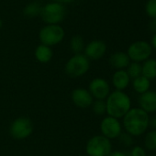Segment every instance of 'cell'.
<instances>
[{
  "mask_svg": "<svg viewBox=\"0 0 156 156\" xmlns=\"http://www.w3.org/2000/svg\"><path fill=\"white\" fill-rule=\"evenodd\" d=\"M131 62V61L128 54L126 52H122V51L115 52L109 58L110 65L117 70L118 69H126Z\"/></svg>",
  "mask_w": 156,
  "mask_h": 156,
  "instance_id": "9a60e30c",
  "label": "cell"
},
{
  "mask_svg": "<svg viewBox=\"0 0 156 156\" xmlns=\"http://www.w3.org/2000/svg\"><path fill=\"white\" fill-rule=\"evenodd\" d=\"M66 15V8L58 2H51L41 6L40 16L42 20L48 25H58L61 23Z\"/></svg>",
  "mask_w": 156,
  "mask_h": 156,
  "instance_id": "3957f363",
  "label": "cell"
},
{
  "mask_svg": "<svg viewBox=\"0 0 156 156\" xmlns=\"http://www.w3.org/2000/svg\"><path fill=\"white\" fill-rule=\"evenodd\" d=\"M74 104L81 109H86L90 107L94 101V98L88 91L84 88H77L73 90L71 95Z\"/></svg>",
  "mask_w": 156,
  "mask_h": 156,
  "instance_id": "8fae6325",
  "label": "cell"
},
{
  "mask_svg": "<svg viewBox=\"0 0 156 156\" xmlns=\"http://www.w3.org/2000/svg\"><path fill=\"white\" fill-rule=\"evenodd\" d=\"M133 138L134 137H132L131 134L127 133L126 132H124V133L122 132L118 139L120 140V144L123 146H125V147H131L132 144H133Z\"/></svg>",
  "mask_w": 156,
  "mask_h": 156,
  "instance_id": "d4e9b609",
  "label": "cell"
},
{
  "mask_svg": "<svg viewBox=\"0 0 156 156\" xmlns=\"http://www.w3.org/2000/svg\"><path fill=\"white\" fill-rule=\"evenodd\" d=\"M107 113L116 119H122L132 108L131 100L124 90H113L105 100Z\"/></svg>",
  "mask_w": 156,
  "mask_h": 156,
  "instance_id": "7a4b0ae2",
  "label": "cell"
},
{
  "mask_svg": "<svg viewBox=\"0 0 156 156\" xmlns=\"http://www.w3.org/2000/svg\"><path fill=\"white\" fill-rule=\"evenodd\" d=\"M40 9L41 6H40L39 4L37 3H31L29 5H28L25 8H24V15L29 16V17H33L36 16L38 15H40Z\"/></svg>",
  "mask_w": 156,
  "mask_h": 156,
  "instance_id": "603a6c76",
  "label": "cell"
},
{
  "mask_svg": "<svg viewBox=\"0 0 156 156\" xmlns=\"http://www.w3.org/2000/svg\"><path fill=\"white\" fill-rule=\"evenodd\" d=\"M147 156H156V155H147Z\"/></svg>",
  "mask_w": 156,
  "mask_h": 156,
  "instance_id": "d6a6232c",
  "label": "cell"
},
{
  "mask_svg": "<svg viewBox=\"0 0 156 156\" xmlns=\"http://www.w3.org/2000/svg\"><path fill=\"white\" fill-rule=\"evenodd\" d=\"M131 78L126 69H118L112 76V85L117 90H124L131 84Z\"/></svg>",
  "mask_w": 156,
  "mask_h": 156,
  "instance_id": "5bb4252c",
  "label": "cell"
},
{
  "mask_svg": "<svg viewBox=\"0 0 156 156\" xmlns=\"http://www.w3.org/2000/svg\"><path fill=\"white\" fill-rule=\"evenodd\" d=\"M85 55L90 60L100 59L107 51V45L102 40H93L85 48Z\"/></svg>",
  "mask_w": 156,
  "mask_h": 156,
  "instance_id": "7c38bea8",
  "label": "cell"
},
{
  "mask_svg": "<svg viewBox=\"0 0 156 156\" xmlns=\"http://www.w3.org/2000/svg\"><path fill=\"white\" fill-rule=\"evenodd\" d=\"M139 107L148 114L156 112V90H150L139 96Z\"/></svg>",
  "mask_w": 156,
  "mask_h": 156,
  "instance_id": "4fadbf2b",
  "label": "cell"
},
{
  "mask_svg": "<svg viewBox=\"0 0 156 156\" xmlns=\"http://www.w3.org/2000/svg\"><path fill=\"white\" fill-rule=\"evenodd\" d=\"M131 85H132L133 90L139 95L143 94L146 91L151 90V80L143 75L136 79H133Z\"/></svg>",
  "mask_w": 156,
  "mask_h": 156,
  "instance_id": "2e32d148",
  "label": "cell"
},
{
  "mask_svg": "<svg viewBox=\"0 0 156 156\" xmlns=\"http://www.w3.org/2000/svg\"><path fill=\"white\" fill-rule=\"evenodd\" d=\"M142 75L150 80L156 79V58H150L142 63Z\"/></svg>",
  "mask_w": 156,
  "mask_h": 156,
  "instance_id": "e0dca14e",
  "label": "cell"
},
{
  "mask_svg": "<svg viewBox=\"0 0 156 156\" xmlns=\"http://www.w3.org/2000/svg\"><path fill=\"white\" fill-rule=\"evenodd\" d=\"M150 28L152 31H154V33L156 32V18L155 19H152L151 23H150Z\"/></svg>",
  "mask_w": 156,
  "mask_h": 156,
  "instance_id": "f1b7e54d",
  "label": "cell"
},
{
  "mask_svg": "<svg viewBox=\"0 0 156 156\" xmlns=\"http://www.w3.org/2000/svg\"><path fill=\"white\" fill-rule=\"evenodd\" d=\"M88 91L96 100L103 101H105L111 92L109 83L102 78H96L92 80L88 86Z\"/></svg>",
  "mask_w": 156,
  "mask_h": 156,
  "instance_id": "30bf717a",
  "label": "cell"
},
{
  "mask_svg": "<svg viewBox=\"0 0 156 156\" xmlns=\"http://www.w3.org/2000/svg\"><path fill=\"white\" fill-rule=\"evenodd\" d=\"M145 11L149 17L156 18V0H148L145 5Z\"/></svg>",
  "mask_w": 156,
  "mask_h": 156,
  "instance_id": "cb8c5ba5",
  "label": "cell"
},
{
  "mask_svg": "<svg viewBox=\"0 0 156 156\" xmlns=\"http://www.w3.org/2000/svg\"><path fill=\"white\" fill-rule=\"evenodd\" d=\"M86 152L88 156H109L112 153L111 141L103 135H96L86 143Z\"/></svg>",
  "mask_w": 156,
  "mask_h": 156,
  "instance_id": "277c9868",
  "label": "cell"
},
{
  "mask_svg": "<svg viewBox=\"0 0 156 156\" xmlns=\"http://www.w3.org/2000/svg\"><path fill=\"white\" fill-rule=\"evenodd\" d=\"M149 128L151 130H156V115H150V120H149Z\"/></svg>",
  "mask_w": 156,
  "mask_h": 156,
  "instance_id": "4316f807",
  "label": "cell"
},
{
  "mask_svg": "<svg viewBox=\"0 0 156 156\" xmlns=\"http://www.w3.org/2000/svg\"><path fill=\"white\" fill-rule=\"evenodd\" d=\"M90 68V60L85 54H74L65 64V73L71 78L85 75Z\"/></svg>",
  "mask_w": 156,
  "mask_h": 156,
  "instance_id": "5b68a950",
  "label": "cell"
},
{
  "mask_svg": "<svg viewBox=\"0 0 156 156\" xmlns=\"http://www.w3.org/2000/svg\"><path fill=\"white\" fill-rule=\"evenodd\" d=\"M92 110L96 115L102 116L105 113H107V107H106V101L103 100H96L92 103Z\"/></svg>",
  "mask_w": 156,
  "mask_h": 156,
  "instance_id": "7402d4cb",
  "label": "cell"
},
{
  "mask_svg": "<svg viewBox=\"0 0 156 156\" xmlns=\"http://www.w3.org/2000/svg\"><path fill=\"white\" fill-rule=\"evenodd\" d=\"M150 114L140 107L131 108L122 118V127L132 137H140L149 129Z\"/></svg>",
  "mask_w": 156,
  "mask_h": 156,
  "instance_id": "6da1fadb",
  "label": "cell"
},
{
  "mask_svg": "<svg viewBox=\"0 0 156 156\" xmlns=\"http://www.w3.org/2000/svg\"><path fill=\"white\" fill-rule=\"evenodd\" d=\"M33 132V123L27 117H19L16 119L9 127L10 135L17 140L28 138Z\"/></svg>",
  "mask_w": 156,
  "mask_h": 156,
  "instance_id": "ba28073f",
  "label": "cell"
},
{
  "mask_svg": "<svg viewBox=\"0 0 156 156\" xmlns=\"http://www.w3.org/2000/svg\"><path fill=\"white\" fill-rule=\"evenodd\" d=\"M52 50L51 47L46 45H40L35 49V58L40 63H47L49 62L52 58Z\"/></svg>",
  "mask_w": 156,
  "mask_h": 156,
  "instance_id": "ac0fdd59",
  "label": "cell"
},
{
  "mask_svg": "<svg viewBox=\"0 0 156 156\" xmlns=\"http://www.w3.org/2000/svg\"><path fill=\"white\" fill-rule=\"evenodd\" d=\"M109 156H129L126 153L121 152V151H114L110 154Z\"/></svg>",
  "mask_w": 156,
  "mask_h": 156,
  "instance_id": "83f0119b",
  "label": "cell"
},
{
  "mask_svg": "<svg viewBox=\"0 0 156 156\" xmlns=\"http://www.w3.org/2000/svg\"><path fill=\"white\" fill-rule=\"evenodd\" d=\"M127 54L131 61L143 63L151 58L153 54V48L149 42L145 40H138L130 45Z\"/></svg>",
  "mask_w": 156,
  "mask_h": 156,
  "instance_id": "8992f818",
  "label": "cell"
},
{
  "mask_svg": "<svg viewBox=\"0 0 156 156\" xmlns=\"http://www.w3.org/2000/svg\"><path fill=\"white\" fill-rule=\"evenodd\" d=\"M63 37L64 30L59 25H47L40 31V42L49 47L59 44Z\"/></svg>",
  "mask_w": 156,
  "mask_h": 156,
  "instance_id": "52a82bcc",
  "label": "cell"
},
{
  "mask_svg": "<svg viewBox=\"0 0 156 156\" xmlns=\"http://www.w3.org/2000/svg\"><path fill=\"white\" fill-rule=\"evenodd\" d=\"M151 46L153 48V49H155L156 50V32L154 34L153 37H152V41H151Z\"/></svg>",
  "mask_w": 156,
  "mask_h": 156,
  "instance_id": "f546056e",
  "label": "cell"
},
{
  "mask_svg": "<svg viewBox=\"0 0 156 156\" xmlns=\"http://www.w3.org/2000/svg\"><path fill=\"white\" fill-rule=\"evenodd\" d=\"M144 148L150 152H156V130H150L144 133Z\"/></svg>",
  "mask_w": 156,
  "mask_h": 156,
  "instance_id": "d6986e66",
  "label": "cell"
},
{
  "mask_svg": "<svg viewBox=\"0 0 156 156\" xmlns=\"http://www.w3.org/2000/svg\"><path fill=\"white\" fill-rule=\"evenodd\" d=\"M71 49L74 54H81L82 51L85 49L84 39L80 36H74L71 39Z\"/></svg>",
  "mask_w": 156,
  "mask_h": 156,
  "instance_id": "44dd1931",
  "label": "cell"
},
{
  "mask_svg": "<svg viewBox=\"0 0 156 156\" xmlns=\"http://www.w3.org/2000/svg\"><path fill=\"white\" fill-rule=\"evenodd\" d=\"M129 156H147L146 150L141 145H135L131 149Z\"/></svg>",
  "mask_w": 156,
  "mask_h": 156,
  "instance_id": "484cf974",
  "label": "cell"
},
{
  "mask_svg": "<svg viewBox=\"0 0 156 156\" xmlns=\"http://www.w3.org/2000/svg\"><path fill=\"white\" fill-rule=\"evenodd\" d=\"M2 27H3V22H2V20H1V18H0V29L2 28Z\"/></svg>",
  "mask_w": 156,
  "mask_h": 156,
  "instance_id": "1f68e13d",
  "label": "cell"
},
{
  "mask_svg": "<svg viewBox=\"0 0 156 156\" xmlns=\"http://www.w3.org/2000/svg\"><path fill=\"white\" fill-rule=\"evenodd\" d=\"M128 75L130 76L131 80L136 79L142 76V63L131 61L126 69Z\"/></svg>",
  "mask_w": 156,
  "mask_h": 156,
  "instance_id": "ffe728a7",
  "label": "cell"
},
{
  "mask_svg": "<svg viewBox=\"0 0 156 156\" xmlns=\"http://www.w3.org/2000/svg\"><path fill=\"white\" fill-rule=\"evenodd\" d=\"M100 132L101 135L109 140L118 139L122 133V123L119 119L108 115L100 122Z\"/></svg>",
  "mask_w": 156,
  "mask_h": 156,
  "instance_id": "9c48e42d",
  "label": "cell"
},
{
  "mask_svg": "<svg viewBox=\"0 0 156 156\" xmlns=\"http://www.w3.org/2000/svg\"><path fill=\"white\" fill-rule=\"evenodd\" d=\"M73 0H55L54 2H58V3H61V4H63V3H70V2H72Z\"/></svg>",
  "mask_w": 156,
  "mask_h": 156,
  "instance_id": "4dcf8cb0",
  "label": "cell"
}]
</instances>
